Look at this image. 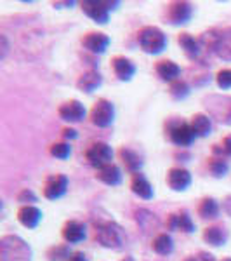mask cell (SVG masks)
Segmentation results:
<instances>
[{
    "instance_id": "obj_1",
    "label": "cell",
    "mask_w": 231,
    "mask_h": 261,
    "mask_svg": "<svg viewBox=\"0 0 231 261\" xmlns=\"http://www.w3.org/2000/svg\"><path fill=\"white\" fill-rule=\"evenodd\" d=\"M33 251L19 235H4L0 239V261H32Z\"/></svg>"
},
{
    "instance_id": "obj_2",
    "label": "cell",
    "mask_w": 231,
    "mask_h": 261,
    "mask_svg": "<svg viewBox=\"0 0 231 261\" xmlns=\"http://www.w3.org/2000/svg\"><path fill=\"white\" fill-rule=\"evenodd\" d=\"M96 241L106 249L122 251L127 246V233L115 221H103L96 228Z\"/></svg>"
},
{
    "instance_id": "obj_3",
    "label": "cell",
    "mask_w": 231,
    "mask_h": 261,
    "mask_svg": "<svg viewBox=\"0 0 231 261\" xmlns=\"http://www.w3.org/2000/svg\"><path fill=\"white\" fill-rule=\"evenodd\" d=\"M137 44L146 54H160L167 49V35L157 27H142L137 32Z\"/></svg>"
},
{
    "instance_id": "obj_4",
    "label": "cell",
    "mask_w": 231,
    "mask_h": 261,
    "mask_svg": "<svg viewBox=\"0 0 231 261\" xmlns=\"http://www.w3.org/2000/svg\"><path fill=\"white\" fill-rule=\"evenodd\" d=\"M205 107L211 119L219 120L224 125H231V96L212 94L205 98Z\"/></svg>"
},
{
    "instance_id": "obj_5",
    "label": "cell",
    "mask_w": 231,
    "mask_h": 261,
    "mask_svg": "<svg viewBox=\"0 0 231 261\" xmlns=\"http://www.w3.org/2000/svg\"><path fill=\"white\" fill-rule=\"evenodd\" d=\"M167 133H169V140L179 148H186L196 140V134L191 124L184 120H170L167 124Z\"/></svg>"
},
{
    "instance_id": "obj_6",
    "label": "cell",
    "mask_w": 231,
    "mask_h": 261,
    "mask_svg": "<svg viewBox=\"0 0 231 261\" xmlns=\"http://www.w3.org/2000/svg\"><path fill=\"white\" fill-rule=\"evenodd\" d=\"M89 119L96 127L104 129V127H110L115 120V107H113L111 101L101 98L94 103V107L91 108L89 113Z\"/></svg>"
},
{
    "instance_id": "obj_7",
    "label": "cell",
    "mask_w": 231,
    "mask_h": 261,
    "mask_svg": "<svg viewBox=\"0 0 231 261\" xmlns=\"http://www.w3.org/2000/svg\"><path fill=\"white\" fill-rule=\"evenodd\" d=\"M85 159L89 162V166H92L94 169H103L108 164H113V150L108 143L103 141H96L92 143L89 148L85 150Z\"/></svg>"
},
{
    "instance_id": "obj_8",
    "label": "cell",
    "mask_w": 231,
    "mask_h": 261,
    "mask_svg": "<svg viewBox=\"0 0 231 261\" xmlns=\"http://www.w3.org/2000/svg\"><path fill=\"white\" fill-rule=\"evenodd\" d=\"M193 12H195V7H193V4L176 0V2L167 4L165 19H167V23H169V24L179 27V24L190 23L191 18H193Z\"/></svg>"
},
{
    "instance_id": "obj_9",
    "label": "cell",
    "mask_w": 231,
    "mask_h": 261,
    "mask_svg": "<svg viewBox=\"0 0 231 261\" xmlns=\"http://www.w3.org/2000/svg\"><path fill=\"white\" fill-rule=\"evenodd\" d=\"M82 11L98 24H106L110 21V7L106 0H85L80 4Z\"/></svg>"
},
{
    "instance_id": "obj_10",
    "label": "cell",
    "mask_w": 231,
    "mask_h": 261,
    "mask_svg": "<svg viewBox=\"0 0 231 261\" xmlns=\"http://www.w3.org/2000/svg\"><path fill=\"white\" fill-rule=\"evenodd\" d=\"M68 176L66 174H50L44 185V197L47 200H57L68 192Z\"/></svg>"
},
{
    "instance_id": "obj_11",
    "label": "cell",
    "mask_w": 231,
    "mask_h": 261,
    "mask_svg": "<svg viewBox=\"0 0 231 261\" xmlns=\"http://www.w3.org/2000/svg\"><path fill=\"white\" fill-rule=\"evenodd\" d=\"M60 117L65 122H70V124H77V122H82L87 117V110L85 107L80 103L78 99H70L65 101V103L60 107Z\"/></svg>"
},
{
    "instance_id": "obj_12",
    "label": "cell",
    "mask_w": 231,
    "mask_h": 261,
    "mask_svg": "<svg viewBox=\"0 0 231 261\" xmlns=\"http://www.w3.org/2000/svg\"><path fill=\"white\" fill-rule=\"evenodd\" d=\"M82 45L85 50H89L92 54H103L110 45V37L103 32H89L82 37Z\"/></svg>"
},
{
    "instance_id": "obj_13",
    "label": "cell",
    "mask_w": 231,
    "mask_h": 261,
    "mask_svg": "<svg viewBox=\"0 0 231 261\" xmlns=\"http://www.w3.org/2000/svg\"><path fill=\"white\" fill-rule=\"evenodd\" d=\"M191 174L184 167H172L167 172V185H169L170 190L174 192H184L190 188L191 185Z\"/></svg>"
},
{
    "instance_id": "obj_14",
    "label": "cell",
    "mask_w": 231,
    "mask_h": 261,
    "mask_svg": "<svg viewBox=\"0 0 231 261\" xmlns=\"http://www.w3.org/2000/svg\"><path fill=\"white\" fill-rule=\"evenodd\" d=\"M61 235L65 239L66 244H78L82 241H85L87 237V226L82 221L77 220H68L63 225Z\"/></svg>"
},
{
    "instance_id": "obj_15",
    "label": "cell",
    "mask_w": 231,
    "mask_h": 261,
    "mask_svg": "<svg viewBox=\"0 0 231 261\" xmlns=\"http://www.w3.org/2000/svg\"><path fill=\"white\" fill-rule=\"evenodd\" d=\"M111 68L115 77L120 82H129L132 81V77L136 75V65L125 56H115L111 60Z\"/></svg>"
},
{
    "instance_id": "obj_16",
    "label": "cell",
    "mask_w": 231,
    "mask_h": 261,
    "mask_svg": "<svg viewBox=\"0 0 231 261\" xmlns=\"http://www.w3.org/2000/svg\"><path fill=\"white\" fill-rule=\"evenodd\" d=\"M214 54L222 61H231V27L217 28V42Z\"/></svg>"
},
{
    "instance_id": "obj_17",
    "label": "cell",
    "mask_w": 231,
    "mask_h": 261,
    "mask_svg": "<svg viewBox=\"0 0 231 261\" xmlns=\"http://www.w3.org/2000/svg\"><path fill=\"white\" fill-rule=\"evenodd\" d=\"M131 190L134 195H137L142 200H151L155 195L153 185L150 183L148 178H146L142 172H137V174H132L131 179Z\"/></svg>"
},
{
    "instance_id": "obj_18",
    "label": "cell",
    "mask_w": 231,
    "mask_h": 261,
    "mask_svg": "<svg viewBox=\"0 0 231 261\" xmlns=\"http://www.w3.org/2000/svg\"><path fill=\"white\" fill-rule=\"evenodd\" d=\"M42 218H44V214L35 205H21L18 211V221L24 228H30V230L37 228L40 225Z\"/></svg>"
},
{
    "instance_id": "obj_19",
    "label": "cell",
    "mask_w": 231,
    "mask_h": 261,
    "mask_svg": "<svg viewBox=\"0 0 231 261\" xmlns=\"http://www.w3.org/2000/svg\"><path fill=\"white\" fill-rule=\"evenodd\" d=\"M178 42H179V45H181L183 53L186 54V58L191 61L198 60V58L201 56V53H204L200 40L195 39V37L190 35V33H179Z\"/></svg>"
},
{
    "instance_id": "obj_20",
    "label": "cell",
    "mask_w": 231,
    "mask_h": 261,
    "mask_svg": "<svg viewBox=\"0 0 231 261\" xmlns=\"http://www.w3.org/2000/svg\"><path fill=\"white\" fill-rule=\"evenodd\" d=\"M101 86H103V77H101V73L98 70L83 71L77 81V89L82 92H87V94H91V92H94L96 89H99Z\"/></svg>"
},
{
    "instance_id": "obj_21",
    "label": "cell",
    "mask_w": 231,
    "mask_h": 261,
    "mask_svg": "<svg viewBox=\"0 0 231 261\" xmlns=\"http://www.w3.org/2000/svg\"><path fill=\"white\" fill-rule=\"evenodd\" d=\"M119 157L122 164H124L125 171L131 172V174H137V172H141V167H142V161L139 157V153L137 151H134L132 148H129V146H122L119 150Z\"/></svg>"
},
{
    "instance_id": "obj_22",
    "label": "cell",
    "mask_w": 231,
    "mask_h": 261,
    "mask_svg": "<svg viewBox=\"0 0 231 261\" xmlns=\"http://www.w3.org/2000/svg\"><path fill=\"white\" fill-rule=\"evenodd\" d=\"M96 179H99L101 183L108 185V187H119L122 179H124V174H122V169L117 164H108V166L98 171Z\"/></svg>"
},
{
    "instance_id": "obj_23",
    "label": "cell",
    "mask_w": 231,
    "mask_h": 261,
    "mask_svg": "<svg viewBox=\"0 0 231 261\" xmlns=\"http://www.w3.org/2000/svg\"><path fill=\"white\" fill-rule=\"evenodd\" d=\"M155 71H157V75L162 79L163 82H174L179 79V75H181V66L178 65V63L170 61V60H162L157 63V66H155Z\"/></svg>"
},
{
    "instance_id": "obj_24",
    "label": "cell",
    "mask_w": 231,
    "mask_h": 261,
    "mask_svg": "<svg viewBox=\"0 0 231 261\" xmlns=\"http://www.w3.org/2000/svg\"><path fill=\"white\" fill-rule=\"evenodd\" d=\"M201 237H204L205 244H209V246L221 247V246H224V244L228 242L229 233H228V230H226L224 226L214 225V226H209V228H205Z\"/></svg>"
},
{
    "instance_id": "obj_25",
    "label": "cell",
    "mask_w": 231,
    "mask_h": 261,
    "mask_svg": "<svg viewBox=\"0 0 231 261\" xmlns=\"http://www.w3.org/2000/svg\"><path fill=\"white\" fill-rule=\"evenodd\" d=\"M134 220H136L137 226L145 233H150L151 230H157L158 225H160V220H158L157 214L148 211V209H136L134 211Z\"/></svg>"
},
{
    "instance_id": "obj_26",
    "label": "cell",
    "mask_w": 231,
    "mask_h": 261,
    "mask_svg": "<svg viewBox=\"0 0 231 261\" xmlns=\"http://www.w3.org/2000/svg\"><path fill=\"white\" fill-rule=\"evenodd\" d=\"M196 138H207L212 133V119L207 113H195L190 120Z\"/></svg>"
},
{
    "instance_id": "obj_27",
    "label": "cell",
    "mask_w": 231,
    "mask_h": 261,
    "mask_svg": "<svg viewBox=\"0 0 231 261\" xmlns=\"http://www.w3.org/2000/svg\"><path fill=\"white\" fill-rule=\"evenodd\" d=\"M198 216L201 220H216L221 213V205L214 197H204L198 204Z\"/></svg>"
},
{
    "instance_id": "obj_28",
    "label": "cell",
    "mask_w": 231,
    "mask_h": 261,
    "mask_svg": "<svg viewBox=\"0 0 231 261\" xmlns=\"http://www.w3.org/2000/svg\"><path fill=\"white\" fill-rule=\"evenodd\" d=\"M151 249L158 256H169L174 252V241L169 233H158L151 242Z\"/></svg>"
},
{
    "instance_id": "obj_29",
    "label": "cell",
    "mask_w": 231,
    "mask_h": 261,
    "mask_svg": "<svg viewBox=\"0 0 231 261\" xmlns=\"http://www.w3.org/2000/svg\"><path fill=\"white\" fill-rule=\"evenodd\" d=\"M207 167H209V172L217 179L224 178L229 171V164L226 161V157H222V155H214V157L209 159Z\"/></svg>"
},
{
    "instance_id": "obj_30",
    "label": "cell",
    "mask_w": 231,
    "mask_h": 261,
    "mask_svg": "<svg viewBox=\"0 0 231 261\" xmlns=\"http://www.w3.org/2000/svg\"><path fill=\"white\" fill-rule=\"evenodd\" d=\"M71 249L70 244H56V246L49 247L45 256H47L49 261H68L71 258Z\"/></svg>"
},
{
    "instance_id": "obj_31",
    "label": "cell",
    "mask_w": 231,
    "mask_h": 261,
    "mask_svg": "<svg viewBox=\"0 0 231 261\" xmlns=\"http://www.w3.org/2000/svg\"><path fill=\"white\" fill-rule=\"evenodd\" d=\"M190 92H191L190 84H188L186 81H183V79L174 81L170 84V87H169V94L172 96V99H176V101L186 99L188 96H190Z\"/></svg>"
},
{
    "instance_id": "obj_32",
    "label": "cell",
    "mask_w": 231,
    "mask_h": 261,
    "mask_svg": "<svg viewBox=\"0 0 231 261\" xmlns=\"http://www.w3.org/2000/svg\"><path fill=\"white\" fill-rule=\"evenodd\" d=\"M49 153L52 155L54 159H60V161H66V159L71 155V146L70 143H54V145H50L49 148Z\"/></svg>"
},
{
    "instance_id": "obj_33",
    "label": "cell",
    "mask_w": 231,
    "mask_h": 261,
    "mask_svg": "<svg viewBox=\"0 0 231 261\" xmlns=\"http://www.w3.org/2000/svg\"><path fill=\"white\" fill-rule=\"evenodd\" d=\"M178 231H183V233H193L195 231V223H193L188 211L178 213Z\"/></svg>"
},
{
    "instance_id": "obj_34",
    "label": "cell",
    "mask_w": 231,
    "mask_h": 261,
    "mask_svg": "<svg viewBox=\"0 0 231 261\" xmlns=\"http://www.w3.org/2000/svg\"><path fill=\"white\" fill-rule=\"evenodd\" d=\"M216 84H217V87L222 89V91L231 89V68H224V70L217 71Z\"/></svg>"
},
{
    "instance_id": "obj_35",
    "label": "cell",
    "mask_w": 231,
    "mask_h": 261,
    "mask_svg": "<svg viewBox=\"0 0 231 261\" xmlns=\"http://www.w3.org/2000/svg\"><path fill=\"white\" fill-rule=\"evenodd\" d=\"M37 200L39 199H37L35 192H32L30 188H24V190H21L18 193V202L21 205H33Z\"/></svg>"
},
{
    "instance_id": "obj_36",
    "label": "cell",
    "mask_w": 231,
    "mask_h": 261,
    "mask_svg": "<svg viewBox=\"0 0 231 261\" xmlns=\"http://www.w3.org/2000/svg\"><path fill=\"white\" fill-rule=\"evenodd\" d=\"M165 226L167 230L170 231H178V213H170L165 220Z\"/></svg>"
},
{
    "instance_id": "obj_37",
    "label": "cell",
    "mask_w": 231,
    "mask_h": 261,
    "mask_svg": "<svg viewBox=\"0 0 231 261\" xmlns=\"http://www.w3.org/2000/svg\"><path fill=\"white\" fill-rule=\"evenodd\" d=\"M221 150H222V155H224V157H231V134L222 140Z\"/></svg>"
},
{
    "instance_id": "obj_38",
    "label": "cell",
    "mask_w": 231,
    "mask_h": 261,
    "mask_svg": "<svg viewBox=\"0 0 231 261\" xmlns=\"http://www.w3.org/2000/svg\"><path fill=\"white\" fill-rule=\"evenodd\" d=\"M221 207H222V211H224L231 218V195H226L224 199H222Z\"/></svg>"
},
{
    "instance_id": "obj_39",
    "label": "cell",
    "mask_w": 231,
    "mask_h": 261,
    "mask_svg": "<svg viewBox=\"0 0 231 261\" xmlns=\"http://www.w3.org/2000/svg\"><path fill=\"white\" fill-rule=\"evenodd\" d=\"M77 136H78V134H77V130H75V129H71V127L63 129V138H65V140H75Z\"/></svg>"
},
{
    "instance_id": "obj_40",
    "label": "cell",
    "mask_w": 231,
    "mask_h": 261,
    "mask_svg": "<svg viewBox=\"0 0 231 261\" xmlns=\"http://www.w3.org/2000/svg\"><path fill=\"white\" fill-rule=\"evenodd\" d=\"M68 261H89V258H87L82 251H77V252H73V254H71V258Z\"/></svg>"
},
{
    "instance_id": "obj_41",
    "label": "cell",
    "mask_w": 231,
    "mask_h": 261,
    "mask_svg": "<svg viewBox=\"0 0 231 261\" xmlns=\"http://www.w3.org/2000/svg\"><path fill=\"white\" fill-rule=\"evenodd\" d=\"M0 40H2V60H6L7 50H9V45H7V37L6 35H0Z\"/></svg>"
},
{
    "instance_id": "obj_42",
    "label": "cell",
    "mask_w": 231,
    "mask_h": 261,
    "mask_svg": "<svg viewBox=\"0 0 231 261\" xmlns=\"http://www.w3.org/2000/svg\"><path fill=\"white\" fill-rule=\"evenodd\" d=\"M200 261H216V258H214L212 254H209V252H205V251H201L198 252V256H196Z\"/></svg>"
},
{
    "instance_id": "obj_43",
    "label": "cell",
    "mask_w": 231,
    "mask_h": 261,
    "mask_svg": "<svg viewBox=\"0 0 231 261\" xmlns=\"http://www.w3.org/2000/svg\"><path fill=\"white\" fill-rule=\"evenodd\" d=\"M75 6V2H54V7H71Z\"/></svg>"
},
{
    "instance_id": "obj_44",
    "label": "cell",
    "mask_w": 231,
    "mask_h": 261,
    "mask_svg": "<svg viewBox=\"0 0 231 261\" xmlns=\"http://www.w3.org/2000/svg\"><path fill=\"white\" fill-rule=\"evenodd\" d=\"M184 261H200V259L198 258H193V256H191V258H186Z\"/></svg>"
},
{
    "instance_id": "obj_45",
    "label": "cell",
    "mask_w": 231,
    "mask_h": 261,
    "mask_svg": "<svg viewBox=\"0 0 231 261\" xmlns=\"http://www.w3.org/2000/svg\"><path fill=\"white\" fill-rule=\"evenodd\" d=\"M122 261H134V258H132V256H127V258H124Z\"/></svg>"
},
{
    "instance_id": "obj_46",
    "label": "cell",
    "mask_w": 231,
    "mask_h": 261,
    "mask_svg": "<svg viewBox=\"0 0 231 261\" xmlns=\"http://www.w3.org/2000/svg\"><path fill=\"white\" fill-rule=\"evenodd\" d=\"M221 261H231V258H222Z\"/></svg>"
}]
</instances>
